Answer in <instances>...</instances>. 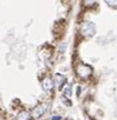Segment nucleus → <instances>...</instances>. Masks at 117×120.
Listing matches in <instances>:
<instances>
[{
	"label": "nucleus",
	"mask_w": 117,
	"mask_h": 120,
	"mask_svg": "<svg viewBox=\"0 0 117 120\" xmlns=\"http://www.w3.org/2000/svg\"><path fill=\"white\" fill-rule=\"evenodd\" d=\"M95 31H96L95 25H93L91 21H86V22H84V24L82 25V27H81V32H82V34H83L84 37H86V38L92 37V35L95 34Z\"/></svg>",
	"instance_id": "obj_1"
},
{
	"label": "nucleus",
	"mask_w": 117,
	"mask_h": 120,
	"mask_svg": "<svg viewBox=\"0 0 117 120\" xmlns=\"http://www.w3.org/2000/svg\"><path fill=\"white\" fill-rule=\"evenodd\" d=\"M76 72H77V74H78L82 79H86V78H89V77L92 75V68H91L90 66H88V65H84V64L79 65V66L77 67Z\"/></svg>",
	"instance_id": "obj_2"
},
{
	"label": "nucleus",
	"mask_w": 117,
	"mask_h": 120,
	"mask_svg": "<svg viewBox=\"0 0 117 120\" xmlns=\"http://www.w3.org/2000/svg\"><path fill=\"white\" fill-rule=\"evenodd\" d=\"M45 111H46V108H45L43 105H39V106H37V107L32 111V116H33V118H39L40 115H43V114L45 113Z\"/></svg>",
	"instance_id": "obj_3"
},
{
	"label": "nucleus",
	"mask_w": 117,
	"mask_h": 120,
	"mask_svg": "<svg viewBox=\"0 0 117 120\" xmlns=\"http://www.w3.org/2000/svg\"><path fill=\"white\" fill-rule=\"evenodd\" d=\"M65 81H66V79H65L64 75H62V74H56V77H54V81H53V85H56L57 87H62L63 84H64Z\"/></svg>",
	"instance_id": "obj_4"
},
{
	"label": "nucleus",
	"mask_w": 117,
	"mask_h": 120,
	"mask_svg": "<svg viewBox=\"0 0 117 120\" xmlns=\"http://www.w3.org/2000/svg\"><path fill=\"white\" fill-rule=\"evenodd\" d=\"M53 81L50 79V78H46L44 81H43V87H44V90H46V91H51L52 88H53Z\"/></svg>",
	"instance_id": "obj_5"
},
{
	"label": "nucleus",
	"mask_w": 117,
	"mask_h": 120,
	"mask_svg": "<svg viewBox=\"0 0 117 120\" xmlns=\"http://www.w3.org/2000/svg\"><path fill=\"white\" fill-rule=\"evenodd\" d=\"M31 115L27 111H23L18 114V120H31Z\"/></svg>",
	"instance_id": "obj_6"
},
{
	"label": "nucleus",
	"mask_w": 117,
	"mask_h": 120,
	"mask_svg": "<svg viewBox=\"0 0 117 120\" xmlns=\"http://www.w3.org/2000/svg\"><path fill=\"white\" fill-rule=\"evenodd\" d=\"M105 3L109 6H112L113 8H116V0H105Z\"/></svg>",
	"instance_id": "obj_7"
},
{
	"label": "nucleus",
	"mask_w": 117,
	"mask_h": 120,
	"mask_svg": "<svg viewBox=\"0 0 117 120\" xmlns=\"http://www.w3.org/2000/svg\"><path fill=\"white\" fill-rule=\"evenodd\" d=\"M64 94H66L68 97L71 95V87L70 86H66V90H64Z\"/></svg>",
	"instance_id": "obj_8"
},
{
	"label": "nucleus",
	"mask_w": 117,
	"mask_h": 120,
	"mask_svg": "<svg viewBox=\"0 0 117 120\" xmlns=\"http://www.w3.org/2000/svg\"><path fill=\"white\" fill-rule=\"evenodd\" d=\"M52 120H61V116H58V115H57V116H53Z\"/></svg>",
	"instance_id": "obj_9"
},
{
	"label": "nucleus",
	"mask_w": 117,
	"mask_h": 120,
	"mask_svg": "<svg viewBox=\"0 0 117 120\" xmlns=\"http://www.w3.org/2000/svg\"><path fill=\"white\" fill-rule=\"evenodd\" d=\"M65 1H69V0H65Z\"/></svg>",
	"instance_id": "obj_10"
},
{
	"label": "nucleus",
	"mask_w": 117,
	"mask_h": 120,
	"mask_svg": "<svg viewBox=\"0 0 117 120\" xmlns=\"http://www.w3.org/2000/svg\"><path fill=\"white\" fill-rule=\"evenodd\" d=\"M69 120H72V119H69Z\"/></svg>",
	"instance_id": "obj_11"
}]
</instances>
